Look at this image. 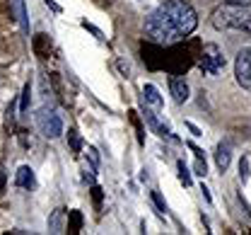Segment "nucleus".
Masks as SVG:
<instances>
[{
	"label": "nucleus",
	"mask_w": 251,
	"mask_h": 235,
	"mask_svg": "<svg viewBox=\"0 0 251 235\" xmlns=\"http://www.w3.org/2000/svg\"><path fill=\"white\" fill-rule=\"evenodd\" d=\"M249 20V7L247 5H232V2H225V5L215 7L213 17H210L213 27H218V29H242V32H244Z\"/></svg>",
	"instance_id": "obj_2"
},
{
	"label": "nucleus",
	"mask_w": 251,
	"mask_h": 235,
	"mask_svg": "<svg viewBox=\"0 0 251 235\" xmlns=\"http://www.w3.org/2000/svg\"><path fill=\"white\" fill-rule=\"evenodd\" d=\"M87 153H90V160H92V165H99V155H97V150H94V148H87Z\"/></svg>",
	"instance_id": "obj_18"
},
{
	"label": "nucleus",
	"mask_w": 251,
	"mask_h": 235,
	"mask_svg": "<svg viewBox=\"0 0 251 235\" xmlns=\"http://www.w3.org/2000/svg\"><path fill=\"white\" fill-rule=\"evenodd\" d=\"M179 177L184 184H191V175H188V168L184 165V160H179Z\"/></svg>",
	"instance_id": "obj_15"
},
{
	"label": "nucleus",
	"mask_w": 251,
	"mask_h": 235,
	"mask_svg": "<svg viewBox=\"0 0 251 235\" xmlns=\"http://www.w3.org/2000/svg\"><path fill=\"white\" fill-rule=\"evenodd\" d=\"M198 27V15L186 0H164L145 20V36L155 44H174Z\"/></svg>",
	"instance_id": "obj_1"
},
{
	"label": "nucleus",
	"mask_w": 251,
	"mask_h": 235,
	"mask_svg": "<svg viewBox=\"0 0 251 235\" xmlns=\"http://www.w3.org/2000/svg\"><path fill=\"white\" fill-rule=\"evenodd\" d=\"M15 182H17V187H25V189H31L34 187V170L29 165H22V168L17 170V175H15Z\"/></svg>",
	"instance_id": "obj_9"
},
{
	"label": "nucleus",
	"mask_w": 251,
	"mask_h": 235,
	"mask_svg": "<svg viewBox=\"0 0 251 235\" xmlns=\"http://www.w3.org/2000/svg\"><path fill=\"white\" fill-rule=\"evenodd\" d=\"M244 32H247V34H251V20H249V22H247V27H244Z\"/></svg>",
	"instance_id": "obj_21"
},
{
	"label": "nucleus",
	"mask_w": 251,
	"mask_h": 235,
	"mask_svg": "<svg viewBox=\"0 0 251 235\" xmlns=\"http://www.w3.org/2000/svg\"><path fill=\"white\" fill-rule=\"evenodd\" d=\"M205 172H208V168H205V160H203V158H198V160H196V175L205 177Z\"/></svg>",
	"instance_id": "obj_16"
},
{
	"label": "nucleus",
	"mask_w": 251,
	"mask_h": 235,
	"mask_svg": "<svg viewBox=\"0 0 251 235\" xmlns=\"http://www.w3.org/2000/svg\"><path fill=\"white\" fill-rule=\"evenodd\" d=\"M234 75H237V83L251 92V46H244L237 59H234Z\"/></svg>",
	"instance_id": "obj_4"
},
{
	"label": "nucleus",
	"mask_w": 251,
	"mask_h": 235,
	"mask_svg": "<svg viewBox=\"0 0 251 235\" xmlns=\"http://www.w3.org/2000/svg\"><path fill=\"white\" fill-rule=\"evenodd\" d=\"M36 124H39V129H41V134L46 136V138H58L63 136V119L58 117V112L56 109H41L39 114H36Z\"/></svg>",
	"instance_id": "obj_3"
},
{
	"label": "nucleus",
	"mask_w": 251,
	"mask_h": 235,
	"mask_svg": "<svg viewBox=\"0 0 251 235\" xmlns=\"http://www.w3.org/2000/svg\"><path fill=\"white\" fill-rule=\"evenodd\" d=\"M152 202L157 204V208H159V211H167V204H164V199L159 197V192H152Z\"/></svg>",
	"instance_id": "obj_17"
},
{
	"label": "nucleus",
	"mask_w": 251,
	"mask_h": 235,
	"mask_svg": "<svg viewBox=\"0 0 251 235\" xmlns=\"http://www.w3.org/2000/svg\"><path fill=\"white\" fill-rule=\"evenodd\" d=\"M172 95H174V100L179 102V104H184L188 100V83L186 80H181V78H172Z\"/></svg>",
	"instance_id": "obj_8"
},
{
	"label": "nucleus",
	"mask_w": 251,
	"mask_h": 235,
	"mask_svg": "<svg viewBox=\"0 0 251 235\" xmlns=\"http://www.w3.org/2000/svg\"><path fill=\"white\" fill-rule=\"evenodd\" d=\"M5 182H7V177H5V172H2V170H0V192H2V189H5Z\"/></svg>",
	"instance_id": "obj_20"
},
{
	"label": "nucleus",
	"mask_w": 251,
	"mask_h": 235,
	"mask_svg": "<svg viewBox=\"0 0 251 235\" xmlns=\"http://www.w3.org/2000/svg\"><path fill=\"white\" fill-rule=\"evenodd\" d=\"M222 66H225V56L220 54V49L215 46V44H208V46L203 49V61H201V68H203L205 73H218Z\"/></svg>",
	"instance_id": "obj_5"
},
{
	"label": "nucleus",
	"mask_w": 251,
	"mask_h": 235,
	"mask_svg": "<svg viewBox=\"0 0 251 235\" xmlns=\"http://www.w3.org/2000/svg\"><path fill=\"white\" fill-rule=\"evenodd\" d=\"M225 2H232V5H247V7L251 5V0H225Z\"/></svg>",
	"instance_id": "obj_19"
},
{
	"label": "nucleus",
	"mask_w": 251,
	"mask_h": 235,
	"mask_svg": "<svg viewBox=\"0 0 251 235\" xmlns=\"http://www.w3.org/2000/svg\"><path fill=\"white\" fill-rule=\"evenodd\" d=\"M68 216H70V226H68V231H70V233H77V231L82 228V213H80V211H70Z\"/></svg>",
	"instance_id": "obj_12"
},
{
	"label": "nucleus",
	"mask_w": 251,
	"mask_h": 235,
	"mask_svg": "<svg viewBox=\"0 0 251 235\" xmlns=\"http://www.w3.org/2000/svg\"><path fill=\"white\" fill-rule=\"evenodd\" d=\"M63 216H65L63 208H56V211L51 213V218H49V231H51V233H63V231H65Z\"/></svg>",
	"instance_id": "obj_11"
},
{
	"label": "nucleus",
	"mask_w": 251,
	"mask_h": 235,
	"mask_svg": "<svg viewBox=\"0 0 251 235\" xmlns=\"http://www.w3.org/2000/svg\"><path fill=\"white\" fill-rule=\"evenodd\" d=\"M143 100H145V104H150L152 109H157V112H159L162 104H164V102H162V95H159V90H157L155 85H145V88H143Z\"/></svg>",
	"instance_id": "obj_7"
},
{
	"label": "nucleus",
	"mask_w": 251,
	"mask_h": 235,
	"mask_svg": "<svg viewBox=\"0 0 251 235\" xmlns=\"http://www.w3.org/2000/svg\"><path fill=\"white\" fill-rule=\"evenodd\" d=\"M68 138H70V148H73V153H80V150H82V141H80L77 131L70 129V131H68Z\"/></svg>",
	"instance_id": "obj_13"
},
{
	"label": "nucleus",
	"mask_w": 251,
	"mask_h": 235,
	"mask_svg": "<svg viewBox=\"0 0 251 235\" xmlns=\"http://www.w3.org/2000/svg\"><path fill=\"white\" fill-rule=\"evenodd\" d=\"M10 15L15 17V22L20 25V29L29 34V17H27V5L25 0H10Z\"/></svg>",
	"instance_id": "obj_6"
},
{
	"label": "nucleus",
	"mask_w": 251,
	"mask_h": 235,
	"mask_svg": "<svg viewBox=\"0 0 251 235\" xmlns=\"http://www.w3.org/2000/svg\"><path fill=\"white\" fill-rule=\"evenodd\" d=\"M29 100H31V88H29V83H27L25 90H22V102H20V109H22V112L29 109Z\"/></svg>",
	"instance_id": "obj_14"
},
{
	"label": "nucleus",
	"mask_w": 251,
	"mask_h": 235,
	"mask_svg": "<svg viewBox=\"0 0 251 235\" xmlns=\"http://www.w3.org/2000/svg\"><path fill=\"white\" fill-rule=\"evenodd\" d=\"M229 160H232V148H229V143H220L218 150H215V163H218V168L225 172V170L229 168Z\"/></svg>",
	"instance_id": "obj_10"
}]
</instances>
